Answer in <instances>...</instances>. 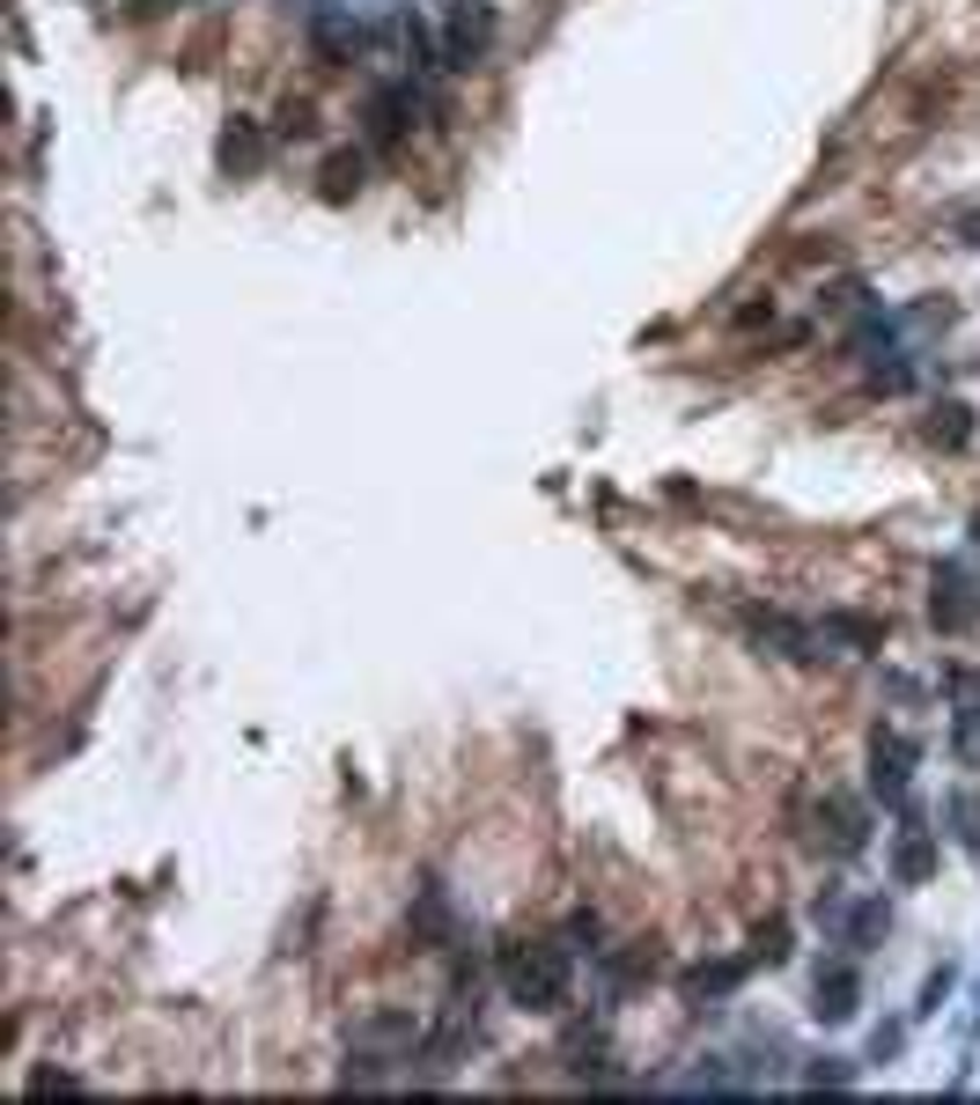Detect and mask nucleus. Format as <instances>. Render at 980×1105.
Instances as JSON below:
<instances>
[{
	"label": "nucleus",
	"mask_w": 980,
	"mask_h": 1105,
	"mask_svg": "<svg viewBox=\"0 0 980 1105\" xmlns=\"http://www.w3.org/2000/svg\"><path fill=\"white\" fill-rule=\"evenodd\" d=\"M966 428H973V420H966V406H936V420H929V435H936V442H951V450L966 442Z\"/></svg>",
	"instance_id": "obj_6"
},
{
	"label": "nucleus",
	"mask_w": 980,
	"mask_h": 1105,
	"mask_svg": "<svg viewBox=\"0 0 980 1105\" xmlns=\"http://www.w3.org/2000/svg\"><path fill=\"white\" fill-rule=\"evenodd\" d=\"M362 170H368L362 155H332V163H324V199H346V192H362Z\"/></svg>",
	"instance_id": "obj_4"
},
{
	"label": "nucleus",
	"mask_w": 980,
	"mask_h": 1105,
	"mask_svg": "<svg viewBox=\"0 0 980 1105\" xmlns=\"http://www.w3.org/2000/svg\"><path fill=\"white\" fill-rule=\"evenodd\" d=\"M502 981L524 1009H561L568 1003V958L553 943H509L502 951Z\"/></svg>",
	"instance_id": "obj_1"
},
{
	"label": "nucleus",
	"mask_w": 980,
	"mask_h": 1105,
	"mask_svg": "<svg viewBox=\"0 0 980 1105\" xmlns=\"http://www.w3.org/2000/svg\"><path fill=\"white\" fill-rule=\"evenodd\" d=\"M900 877H929V840H922V833H907V840H900Z\"/></svg>",
	"instance_id": "obj_7"
},
{
	"label": "nucleus",
	"mask_w": 980,
	"mask_h": 1105,
	"mask_svg": "<svg viewBox=\"0 0 980 1105\" xmlns=\"http://www.w3.org/2000/svg\"><path fill=\"white\" fill-rule=\"evenodd\" d=\"M973 539H980V523H973Z\"/></svg>",
	"instance_id": "obj_10"
},
{
	"label": "nucleus",
	"mask_w": 980,
	"mask_h": 1105,
	"mask_svg": "<svg viewBox=\"0 0 980 1105\" xmlns=\"http://www.w3.org/2000/svg\"><path fill=\"white\" fill-rule=\"evenodd\" d=\"M487 37H494V15H487V8H458V23H450V59H458V67H472V59L487 52Z\"/></svg>",
	"instance_id": "obj_2"
},
{
	"label": "nucleus",
	"mask_w": 980,
	"mask_h": 1105,
	"mask_svg": "<svg viewBox=\"0 0 980 1105\" xmlns=\"http://www.w3.org/2000/svg\"><path fill=\"white\" fill-rule=\"evenodd\" d=\"M973 597H966V575H936V619L944 627H973Z\"/></svg>",
	"instance_id": "obj_3"
},
{
	"label": "nucleus",
	"mask_w": 980,
	"mask_h": 1105,
	"mask_svg": "<svg viewBox=\"0 0 980 1105\" xmlns=\"http://www.w3.org/2000/svg\"><path fill=\"white\" fill-rule=\"evenodd\" d=\"M848 1009H856V981H848V973L818 981V1017H848Z\"/></svg>",
	"instance_id": "obj_5"
},
{
	"label": "nucleus",
	"mask_w": 980,
	"mask_h": 1105,
	"mask_svg": "<svg viewBox=\"0 0 980 1105\" xmlns=\"http://www.w3.org/2000/svg\"><path fill=\"white\" fill-rule=\"evenodd\" d=\"M310 125H318L310 103H288V111H280V133H288V141H310Z\"/></svg>",
	"instance_id": "obj_9"
},
{
	"label": "nucleus",
	"mask_w": 980,
	"mask_h": 1105,
	"mask_svg": "<svg viewBox=\"0 0 980 1105\" xmlns=\"http://www.w3.org/2000/svg\"><path fill=\"white\" fill-rule=\"evenodd\" d=\"M737 973H745V965H715V973H693L686 995H723V987H737Z\"/></svg>",
	"instance_id": "obj_8"
}]
</instances>
